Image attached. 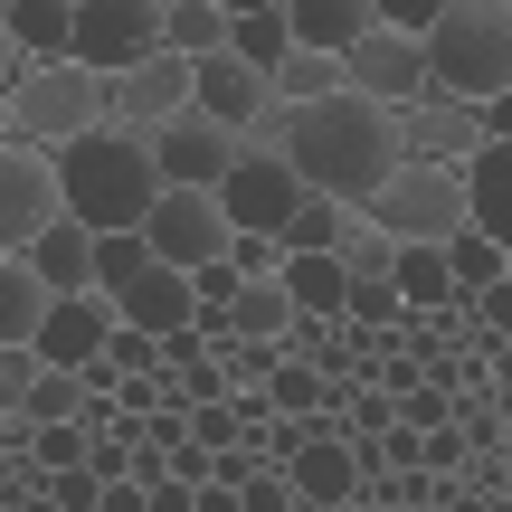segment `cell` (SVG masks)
Returning a JSON list of instances; mask_svg holds the SVG:
<instances>
[{
    "label": "cell",
    "mask_w": 512,
    "mask_h": 512,
    "mask_svg": "<svg viewBox=\"0 0 512 512\" xmlns=\"http://www.w3.org/2000/svg\"><path fill=\"white\" fill-rule=\"evenodd\" d=\"M285 162L304 171L313 200L380 209V190L408 171V143H399V114L389 105L332 95V105H285Z\"/></svg>",
    "instance_id": "6da1fadb"
},
{
    "label": "cell",
    "mask_w": 512,
    "mask_h": 512,
    "mask_svg": "<svg viewBox=\"0 0 512 512\" xmlns=\"http://www.w3.org/2000/svg\"><path fill=\"white\" fill-rule=\"evenodd\" d=\"M57 181H67V219L95 228V238H143L152 209L171 200L162 162H152V143H133V133H86V143L57 152Z\"/></svg>",
    "instance_id": "7a4b0ae2"
},
{
    "label": "cell",
    "mask_w": 512,
    "mask_h": 512,
    "mask_svg": "<svg viewBox=\"0 0 512 512\" xmlns=\"http://www.w3.org/2000/svg\"><path fill=\"white\" fill-rule=\"evenodd\" d=\"M427 76L456 105L512 95V0H446L437 38H427Z\"/></svg>",
    "instance_id": "3957f363"
},
{
    "label": "cell",
    "mask_w": 512,
    "mask_h": 512,
    "mask_svg": "<svg viewBox=\"0 0 512 512\" xmlns=\"http://www.w3.org/2000/svg\"><path fill=\"white\" fill-rule=\"evenodd\" d=\"M86 133H105V76H86V67H29V76L0 86V143L67 152V143H86Z\"/></svg>",
    "instance_id": "277c9868"
},
{
    "label": "cell",
    "mask_w": 512,
    "mask_h": 512,
    "mask_svg": "<svg viewBox=\"0 0 512 512\" xmlns=\"http://www.w3.org/2000/svg\"><path fill=\"white\" fill-rule=\"evenodd\" d=\"M171 48V0H86L76 10V67L86 76H133Z\"/></svg>",
    "instance_id": "5b68a950"
},
{
    "label": "cell",
    "mask_w": 512,
    "mask_h": 512,
    "mask_svg": "<svg viewBox=\"0 0 512 512\" xmlns=\"http://www.w3.org/2000/svg\"><path fill=\"white\" fill-rule=\"evenodd\" d=\"M370 219L399 247H456L465 228H475V190H465V171H399Z\"/></svg>",
    "instance_id": "8992f818"
},
{
    "label": "cell",
    "mask_w": 512,
    "mask_h": 512,
    "mask_svg": "<svg viewBox=\"0 0 512 512\" xmlns=\"http://www.w3.org/2000/svg\"><path fill=\"white\" fill-rule=\"evenodd\" d=\"M219 209H228L238 238H294V219L313 209V190H304V171H294L285 152H247V162L228 171Z\"/></svg>",
    "instance_id": "52a82bcc"
},
{
    "label": "cell",
    "mask_w": 512,
    "mask_h": 512,
    "mask_svg": "<svg viewBox=\"0 0 512 512\" xmlns=\"http://www.w3.org/2000/svg\"><path fill=\"white\" fill-rule=\"evenodd\" d=\"M57 219H67L57 152H19V143H0V256H29Z\"/></svg>",
    "instance_id": "ba28073f"
},
{
    "label": "cell",
    "mask_w": 512,
    "mask_h": 512,
    "mask_svg": "<svg viewBox=\"0 0 512 512\" xmlns=\"http://www.w3.org/2000/svg\"><path fill=\"white\" fill-rule=\"evenodd\" d=\"M152 256L162 266H181V275H209V266H228V247H238V228H228V209L209 200V190H171L162 209H152Z\"/></svg>",
    "instance_id": "9c48e42d"
},
{
    "label": "cell",
    "mask_w": 512,
    "mask_h": 512,
    "mask_svg": "<svg viewBox=\"0 0 512 512\" xmlns=\"http://www.w3.org/2000/svg\"><path fill=\"white\" fill-rule=\"evenodd\" d=\"M399 143H408V171H475V152H484V105L418 95V105L399 114Z\"/></svg>",
    "instance_id": "30bf717a"
},
{
    "label": "cell",
    "mask_w": 512,
    "mask_h": 512,
    "mask_svg": "<svg viewBox=\"0 0 512 512\" xmlns=\"http://www.w3.org/2000/svg\"><path fill=\"white\" fill-rule=\"evenodd\" d=\"M342 67H351V95H370V105H389V114H408L418 95H437L427 38H399V29H370V48H351Z\"/></svg>",
    "instance_id": "8fae6325"
},
{
    "label": "cell",
    "mask_w": 512,
    "mask_h": 512,
    "mask_svg": "<svg viewBox=\"0 0 512 512\" xmlns=\"http://www.w3.org/2000/svg\"><path fill=\"white\" fill-rule=\"evenodd\" d=\"M76 10H86V0H10V10H0V67L10 76L76 67Z\"/></svg>",
    "instance_id": "7c38bea8"
},
{
    "label": "cell",
    "mask_w": 512,
    "mask_h": 512,
    "mask_svg": "<svg viewBox=\"0 0 512 512\" xmlns=\"http://www.w3.org/2000/svg\"><path fill=\"white\" fill-rule=\"evenodd\" d=\"M152 162H162V181H171V190H209V200H219L228 171L247 162V143H238V133H219L209 114H181V124L152 143Z\"/></svg>",
    "instance_id": "4fadbf2b"
},
{
    "label": "cell",
    "mask_w": 512,
    "mask_h": 512,
    "mask_svg": "<svg viewBox=\"0 0 512 512\" xmlns=\"http://www.w3.org/2000/svg\"><path fill=\"white\" fill-rule=\"evenodd\" d=\"M114 332H124V313H114L105 294H67V304L48 313V332H38V361L48 370H95L114 351Z\"/></svg>",
    "instance_id": "5bb4252c"
},
{
    "label": "cell",
    "mask_w": 512,
    "mask_h": 512,
    "mask_svg": "<svg viewBox=\"0 0 512 512\" xmlns=\"http://www.w3.org/2000/svg\"><path fill=\"white\" fill-rule=\"evenodd\" d=\"M275 105H285V95H275V76H256L247 57H209V67H200V114H209L219 133H238V143L266 124Z\"/></svg>",
    "instance_id": "9a60e30c"
},
{
    "label": "cell",
    "mask_w": 512,
    "mask_h": 512,
    "mask_svg": "<svg viewBox=\"0 0 512 512\" xmlns=\"http://www.w3.org/2000/svg\"><path fill=\"white\" fill-rule=\"evenodd\" d=\"M285 10H294V48L313 57H351L380 29V0H285Z\"/></svg>",
    "instance_id": "2e32d148"
},
{
    "label": "cell",
    "mask_w": 512,
    "mask_h": 512,
    "mask_svg": "<svg viewBox=\"0 0 512 512\" xmlns=\"http://www.w3.org/2000/svg\"><path fill=\"white\" fill-rule=\"evenodd\" d=\"M285 484H294L304 503H332V512H342V503H361V446H351V437H323V427H313Z\"/></svg>",
    "instance_id": "e0dca14e"
},
{
    "label": "cell",
    "mask_w": 512,
    "mask_h": 512,
    "mask_svg": "<svg viewBox=\"0 0 512 512\" xmlns=\"http://www.w3.org/2000/svg\"><path fill=\"white\" fill-rule=\"evenodd\" d=\"M57 294L48 275L29 266V256H0V351H38V332H48Z\"/></svg>",
    "instance_id": "ac0fdd59"
},
{
    "label": "cell",
    "mask_w": 512,
    "mask_h": 512,
    "mask_svg": "<svg viewBox=\"0 0 512 512\" xmlns=\"http://www.w3.org/2000/svg\"><path fill=\"white\" fill-rule=\"evenodd\" d=\"M95 247H105V238H95V228H76V219H57L48 238L29 247V266L48 275V294H57V304H67V294H95Z\"/></svg>",
    "instance_id": "d6986e66"
},
{
    "label": "cell",
    "mask_w": 512,
    "mask_h": 512,
    "mask_svg": "<svg viewBox=\"0 0 512 512\" xmlns=\"http://www.w3.org/2000/svg\"><path fill=\"white\" fill-rule=\"evenodd\" d=\"M228 48H238V0H171V57L209 67Z\"/></svg>",
    "instance_id": "ffe728a7"
},
{
    "label": "cell",
    "mask_w": 512,
    "mask_h": 512,
    "mask_svg": "<svg viewBox=\"0 0 512 512\" xmlns=\"http://www.w3.org/2000/svg\"><path fill=\"white\" fill-rule=\"evenodd\" d=\"M228 57H247L256 76H285V57H294V10L285 0H238V48Z\"/></svg>",
    "instance_id": "44dd1931"
},
{
    "label": "cell",
    "mask_w": 512,
    "mask_h": 512,
    "mask_svg": "<svg viewBox=\"0 0 512 512\" xmlns=\"http://www.w3.org/2000/svg\"><path fill=\"white\" fill-rule=\"evenodd\" d=\"M465 190H475V228L512 256V143H484L475 171H465Z\"/></svg>",
    "instance_id": "7402d4cb"
},
{
    "label": "cell",
    "mask_w": 512,
    "mask_h": 512,
    "mask_svg": "<svg viewBox=\"0 0 512 512\" xmlns=\"http://www.w3.org/2000/svg\"><path fill=\"white\" fill-rule=\"evenodd\" d=\"M285 294H294V313L342 323V313H351V266H342V256H294V266H285Z\"/></svg>",
    "instance_id": "603a6c76"
},
{
    "label": "cell",
    "mask_w": 512,
    "mask_h": 512,
    "mask_svg": "<svg viewBox=\"0 0 512 512\" xmlns=\"http://www.w3.org/2000/svg\"><path fill=\"white\" fill-rule=\"evenodd\" d=\"M266 408H275V418H294V427H313V418H332V380L285 351V370L266 380Z\"/></svg>",
    "instance_id": "cb8c5ba5"
},
{
    "label": "cell",
    "mask_w": 512,
    "mask_h": 512,
    "mask_svg": "<svg viewBox=\"0 0 512 512\" xmlns=\"http://www.w3.org/2000/svg\"><path fill=\"white\" fill-rule=\"evenodd\" d=\"M275 95H285V105H332V95H351V67H342V57L294 48V57H285V76H275Z\"/></svg>",
    "instance_id": "d4e9b609"
},
{
    "label": "cell",
    "mask_w": 512,
    "mask_h": 512,
    "mask_svg": "<svg viewBox=\"0 0 512 512\" xmlns=\"http://www.w3.org/2000/svg\"><path fill=\"white\" fill-rule=\"evenodd\" d=\"M446 266H456V294H465V304H475V294H494L503 275H512V256H503L494 238H484V228H465V238L446 247Z\"/></svg>",
    "instance_id": "484cf974"
},
{
    "label": "cell",
    "mask_w": 512,
    "mask_h": 512,
    "mask_svg": "<svg viewBox=\"0 0 512 512\" xmlns=\"http://www.w3.org/2000/svg\"><path fill=\"white\" fill-rule=\"evenodd\" d=\"M399 256H408V247L389 238V228L370 219V209H361V219H351V238H342V266L361 275V285H370V275H399Z\"/></svg>",
    "instance_id": "4316f807"
},
{
    "label": "cell",
    "mask_w": 512,
    "mask_h": 512,
    "mask_svg": "<svg viewBox=\"0 0 512 512\" xmlns=\"http://www.w3.org/2000/svg\"><path fill=\"white\" fill-rule=\"evenodd\" d=\"M484 143H512V95H494V105H484Z\"/></svg>",
    "instance_id": "83f0119b"
},
{
    "label": "cell",
    "mask_w": 512,
    "mask_h": 512,
    "mask_svg": "<svg viewBox=\"0 0 512 512\" xmlns=\"http://www.w3.org/2000/svg\"><path fill=\"white\" fill-rule=\"evenodd\" d=\"M446 512H484V503H475V494H456V503H446Z\"/></svg>",
    "instance_id": "f1b7e54d"
}]
</instances>
